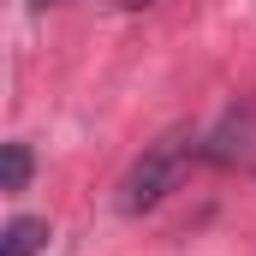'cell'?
Listing matches in <instances>:
<instances>
[{"label": "cell", "instance_id": "cell-1", "mask_svg": "<svg viewBox=\"0 0 256 256\" xmlns=\"http://www.w3.org/2000/svg\"><path fill=\"white\" fill-rule=\"evenodd\" d=\"M191 161H196V137H191L185 126L167 131V137H155V143H149V149L126 167V179H120V208H126V214L155 208L161 196L185 179V167H191Z\"/></svg>", "mask_w": 256, "mask_h": 256}, {"label": "cell", "instance_id": "cell-2", "mask_svg": "<svg viewBox=\"0 0 256 256\" xmlns=\"http://www.w3.org/2000/svg\"><path fill=\"white\" fill-rule=\"evenodd\" d=\"M42 244H48V220H36V214H18L0 232V256H36Z\"/></svg>", "mask_w": 256, "mask_h": 256}, {"label": "cell", "instance_id": "cell-3", "mask_svg": "<svg viewBox=\"0 0 256 256\" xmlns=\"http://www.w3.org/2000/svg\"><path fill=\"white\" fill-rule=\"evenodd\" d=\"M24 185H30V143H6L0 149V191L18 196Z\"/></svg>", "mask_w": 256, "mask_h": 256}, {"label": "cell", "instance_id": "cell-4", "mask_svg": "<svg viewBox=\"0 0 256 256\" xmlns=\"http://www.w3.org/2000/svg\"><path fill=\"white\" fill-rule=\"evenodd\" d=\"M36 6H48V0H36Z\"/></svg>", "mask_w": 256, "mask_h": 256}]
</instances>
